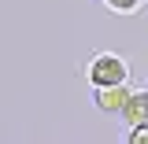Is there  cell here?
Instances as JSON below:
<instances>
[{"label": "cell", "mask_w": 148, "mask_h": 144, "mask_svg": "<svg viewBox=\"0 0 148 144\" xmlns=\"http://www.w3.org/2000/svg\"><path fill=\"white\" fill-rule=\"evenodd\" d=\"M85 74H89L92 89H100V85H119V81H126L130 67H126V59H122V55H115V52H100V55H92V59H89Z\"/></svg>", "instance_id": "cell-1"}, {"label": "cell", "mask_w": 148, "mask_h": 144, "mask_svg": "<svg viewBox=\"0 0 148 144\" xmlns=\"http://www.w3.org/2000/svg\"><path fill=\"white\" fill-rule=\"evenodd\" d=\"M126 100H130V85L126 81H119V85H100V89L92 92V104L104 111V115H122Z\"/></svg>", "instance_id": "cell-2"}, {"label": "cell", "mask_w": 148, "mask_h": 144, "mask_svg": "<svg viewBox=\"0 0 148 144\" xmlns=\"http://www.w3.org/2000/svg\"><path fill=\"white\" fill-rule=\"evenodd\" d=\"M122 122H126L130 129L148 122V89H133V92H130L126 107H122Z\"/></svg>", "instance_id": "cell-3"}, {"label": "cell", "mask_w": 148, "mask_h": 144, "mask_svg": "<svg viewBox=\"0 0 148 144\" xmlns=\"http://www.w3.org/2000/svg\"><path fill=\"white\" fill-rule=\"evenodd\" d=\"M111 11H137L141 8V0H104Z\"/></svg>", "instance_id": "cell-4"}, {"label": "cell", "mask_w": 148, "mask_h": 144, "mask_svg": "<svg viewBox=\"0 0 148 144\" xmlns=\"http://www.w3.org/2000/svg\"><path fill=\"white\" fill-rule=\"evenodd\" d=\"M130 144H148V122H145V126H133V133H130Z\"/></svg>", "instance_id": "cell-5"}, {"label": "cell", "mask_w": 148, "mask_h": 144, "mask_svg": "<svg viewBox=\"0 0 148 144\" xmlns=\"http://www.w3.org/2000/svg\"><path fill=\"white\" fill-rule=\"evenodd\" d=\"M145 4H148V0H145Z\"/></svg>", "instance_id": "cell-6"}]
</instances>
